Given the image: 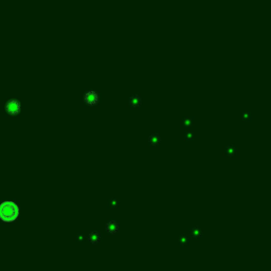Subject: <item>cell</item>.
<instances>
[{"instance_id":"obj_1","label":"cell","mask_w":271,"mask_h":271,"mask_svg":"<svg viewBox=\"0 0 271 271\" xmlns=\"http://www.w3.org/2000/svg\"><path fill=\"white\" fill-rule=\"evenodd\" d=\"M19 216V206L13 201H3L0 203V220L12 223Z\"/></svg>"},{"instance_id":"obj_2","label":"cell","mask_w":271,"mask_h":271,"mask_svg":"<svg viewBox=\"0 0 271 271\" xmlns=\"http://www.w3.org/2000/svg\"><path fill=\"white\" fill-rule=\"evenodd\" d=\"M83 101H84V103H86L88 105H95L97 103V101H99V95L93 90H89V91H87L84 94Z\"/></svg>"},{"instance_id":"obj_3","label":"cell","mask_w":271,"mask_h":271,"mask_svg":"<svg viewBox=\"0 0 271 271\" xmlns=\"http://www.w3.org/2000/svg\"><path fill=\"white\" fill-rule=\"evenodd\" d=\"M6 109L9 113L16 115L20 111V103L16 100H10L6 105Z\"/></svg>"},{"instance_id":"obj_4","label":"cell","mask_w":271,"mask_h":271,"mask_svg":"<svg viewBox=\"0 0 271 271\" xmlns=\"http://www.w3.org/2000/svg\"><path fill=\"white\" fill-rule=\"evenodd\" d=\"M120 229V226L115 220H109L105 226V230L109 234H115Z\"/></svg>"},{"instance_id":"obj_5","label":"cell","mask_w":271,"mask_h":271,"mask_svg":"<svg viewBox=\"0 0 271 271\" xmlns=\"http://www.w3.org/2000/svg\"><path fill=\"white\" fill-rule=\"evenodd\" d=\"M87 238H88V241L91 242V244L97 245L101 242V239H102V236H101V234L97 230H93V231L90 232Z\"/></svg>"},{"instance_id":"obj_6","label":"cell","mask_w":271,"mask_h":271,"mask_svg":"<svg viewBox=\"0 0 271 271\" xmlns=\"http://www.w3.org/2000/svg\"><path fill=\"white\" fill-rule=\"evenodd\" d=\"M190 235L195 239H199L203 236V231H202V229L198 226L192 227L190 230Z\"/></svg>"},{"instance_id":"obj_7","label":"cell","mask_w":271,"mask_h":271,"mask_svg":"<svg viewBox=\"0 0 271 271\" xmlns=\"http://www.w3.org/2000/svg\"><path fill=\"white\" fill-rule=\"evenodd\" d=\"M128 104H129L130 107H133V108L141 106V104H142L141 97H140V95H138V94L131 95V97H129V100H128Z\"/></svg>"},{"instance_id":"obj_8","label":"cell","mask_w":271,"mask_h":271,"mask_svg":"<svg viewBox=\"0 0 271 271\" xmlns=\"http://www.w3.org/2000/svg\"><path fill=\"white\" fill-rule=\"evenodd\" d=\"M236 153H237V147L235 144H229V145H227L224 149V155L228 157L235 156Z\"/></svg>"},{"instance_id":"obj_9","label":"cell","mask_w":271,"mask_h":271,"mask_svg":"<svg viewBox=\"0 0 271 271\" xmlns=\"http://www.w3.org/2000/svg\"><path fill=\"white\" fill-rule=\"evenodd\" d=\"M160 142H161V137H160L159 133H151V135L148 137V143L151 146L159 145Z\"/></svg>"},{"instance_id":"obj_10","label":"cell","mask_w":271,"mask_h":271,"mask_svg":"<svg viewBox=\"0 0 271 271\" xmlns=\"http://www.w3.org/2000/svg\"><path fill=\"white\" fill-rule=\"evenodd\" d=\"M178 242H179V244L181 245L182 247H185L190 244V237L187 234L182 233V234H180L179 238H178Z\"/></svg>"},{"instance_id":"obj_11","label":"cell","mask_w":271,"mask_h":271,"mask_svg":"<svg viewBox=\"0 0 271 271\" xmlns=\"http://www.w3.org/2000/svg\"><path fill=\"white\" fill-rule=\"evenodd\" d=\"M193 123H194V120L192 117H183L181 119V125L184 128H190L193 125Z\"/></svg>"},{"instance_id":"obj_12","label":"cell","mask_w":271,"mask_h":271,"mask_svg":"<svg viewBox=\"0 0 271 271\" xmlns=\"http://www.w3.org/2000/svg\"><path fill=\"white\" fill-rule=\"evenodd\" d=\"M119 206V199L115 197H112L108 199V208L110 209H117Z\"/></svg>"},{"instance_id":"obj_13","label":"cell","mask_w":271,"mask_h":271,"mask_svg":"<svg viewBox=\"0 0 271 271\" xmlns=\"http://www.w3.org/2000/svg\"><path fill=\"white\" fill-rule=\"evenodd\" d=\"M194 139V133L193 131H190V130H187L184 133V140L187 141H192Z\"/></svg>"},{"instance_id":"obj_14","label":"cell","mask_w":271,"mask_h":271,"mask_svg":"<svg viewBox=\"0 0 271 271\" xmlns=\"http://www.w3.org/2000/svg\"><path fill=\"white\" fill-rule=\"evenodd\" d=\"M251 119H252V115H251V113H250L249 111L242 112V121H250Z\"/></svg>"},{"instance_id":"obj_15","label":"cell","mask_w":271,"mask_h":271,"mask_svg":"<svg viewBox=\"0 0 271 271\" xmlns=\"http://www.w3.org/2000/svg\"><path fill=\"white\" fill-rule=\"evenodd\" d=\"M83 241H85V234H83V233H79L76 235V237H75V239H74V242H83Z\"/></svg>"}]
</instances>
